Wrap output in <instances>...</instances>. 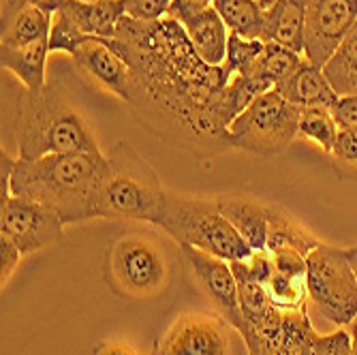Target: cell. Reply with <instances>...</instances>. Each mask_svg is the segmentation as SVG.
Wrapping results in <instances>:
<instances>
[{"mask_svg":"<svg viewBox=\"0 0 357 355\" xmlns=\"http://www.w3.org/2000/svg\"><path fill=\"white\" fill-rule=\"evenodd\" d=\"M105 43L128 64L139 82L172 86L188 92L212 94L229 84L231 75L212 67L195 52L184 26L165 15L156 22H142L124 15L116 37Z\"/></svg>","mask_w":357,"mask_h":355,"instance_id":"obj_1","label":"cell"},{"mask_svg":"<svg viewBox=\"0 0 357 355\" xmlns=\"http://www.w3.org/2000/svg\"><path fill=\"white\" fill-rule=\"evenodd\" d=\"M107 176V154H47L35 160L15 158L11 195L52 208L64 225L99 218V192Z\"/></svg>","mask_w":357,"mask_h":355,"instance_id":"obj_2","label":"cell"},{"mask_svg":"<svg viewBox=\"0 0 357 355\" xmlns=\"http://www.w3.org/2000/svg\"><path fill=\"white\" fill-rule=\"evenodd\" d=\"M13 128L17 137V158L35 160L47 154L99 152L92 124L75 107L58 80L47 82L39 92H20Z\"/></svg>","mask_w":357,"mask_h":355,"instance_id":"obj_3","label":"cell"},{"mask_svg":"<svg viewBox=\"0 0 357 355\" xmlns=\"http://www.w3.org/2000/svg\"><path fill=\"white\" fill-rule=\"evenodd\" d=\"M152 225L169 234L178 246L186 244L199 248L229 264L246 262L252 255V248L222 216L216 199L188 197L182 192L165 190Z\"/></svg>","mask_w":357,"mask_h":355,"instance_id":"obj_4","label":"cell"},{"mask_svg":"<svg viewBox=\"0 0 357 355\" xmlns=\"http://www.w3.org/2000/svg\"><path fill=\"white\" fill-rule=\"evenodd\" d=\"M165 188L148 160L124 139L107 152V176L99 192V218L109 220H154Z\"/></svg>","mask_w":357,"mask_h":355,"instance_id":"obj_5","label":"cell"},{"mask_svg":"<svg viewBox=\"0 0 357 355\" xmlns=\"http://www.w3.org/2000/svg\"><path fill=\"white\" fill-rule=\"evenodd\" d=\"M169 276V252L154 232H126L109 246L107 280L114 294L131 300H146L163 292Z\"/></svg>","mask_w":357,"mask_h":355,"instance_id":"obj_6","label":"cell"},{"mask_svg":"<svg viewBox=\"0 0 357 355\" xmlns=\"http://www.w3.org/2000/svg\"><path fill=\"white\" fill-rule=\"evenodd\" d=\"M302 107L289 103L276 90H268L231 122V150H244L255 156L276 158L300 137Z\"/></svg>","mask_w":357,"mask_h":355,"instance_id":"obj_7","label":"cell"},{"mask_svg":"<svg viewBox=\"0 0 357 355\" xmlns=\"http://www.w3.org/2000/svg\"><path fill=\"white\" fill-rule=\"evenodd\" d=\"M306 268L312 310L336 328H349L357 319V280L347 250L321 242L308 252Z\"/></svg>","mask_w":357,"mask_h":355,"instance_id":"obj_8","label":"cell"},{"mask_svg":"<svg viewBox=\"0 0 357 355\" xmlns=\"http://www.w3.org/2000/svg\"><path fill=\"white\" fill-rule=\"evenodd\" d=\"M62 234V218L39 202L11 195L0 204V236H7L24 257L58 244Z\"/></svg>","mask_w":357,"mask_h":355,"instance_id":"obj_9","label":"cell"},{"mask_svg":"<svg viewBox=\"0 0 357 355\" xmlns=\"http://www.w3.org/2000/svg\"><path fill=\"white\" fill-rule=\"evenodd\" d=\"M180 255L190 270L195 282L199 285L204 296L212 304L216 317H220L229 328L242 332L244 319L240 308V294H238V280L231 270V264L218 259L214 255H208L199 248H192L182 244Z\"/></svg>","mask_w":357,"mask_h":355,"instance_id":"obj_10","label":"cell"},{"mask_svg":"<svg viewBox=\"0 0 357 355\" xmlns=\"http://www.w3.org/2000/svg\"><path fill=\"white\" fill-rule=\"evenodd\" d=\"M357 22V0H306L304 56L323 69Z\"/></svg>","mask_w":357,"mask_h":355,"instance_id":"obj_11","label":"cell"},{"mask_svg":"<svg viewBox=\"0 0 357 355\" xmlns=\"http://www.w3.org/2000/svg\"><path fill=\"white\" fill-rule=\"evenodd\" d=\"M220 317L186 312L178 317L163 340V355H229V332Z\"/></svg>","mask_w":357,"mask_h":355,"instance_id":"obj_12","label":"cell"},{"mask_svg":"<svg viewBox=\"0 0 357 355\" xmlns=\"http://www.w3.org/2000/svg\"><path fill=\"white\" fill-rule=\"evenodd\" d=\"M75 69L90 84L99 86L105 92L116 94L118 99L126 101L128 90L133 84V71L128 64L105 43V39L92 37L86 41L73 56Z\"/></svg>","mask_w":357,"mask_h":355,"instance_id":"obj_13","label":"cell"},{"mask_svg":"<svg viewBox=\"0 0 357 355\" xmlns=\"http://www.w3.org/2000/svg\"><path fill=\"white\" fill-rule=\"evenodd\" d=\"M222 216L234 225L252 250H266L270 204L248 192H225L216 197Z\"/></svg>","mask_w":357,"mask_h":355,"instance_id":"obj_14","label":"cell"},{"mask_svg":"<svg viewBox=\"0 0 357 355\" xmlns=\"http://www.w3.org/2000/svg\"><path fill=\"white\" fill-rule=\"evenodd\" d=\"M278 94H282L289 103H294L296 107H323L334 112L336 103L340 96L328 82V77L323 75V69L314 67L312 62L306 58L302 60L300 67L291 73L284 82H280L274 88Z\"/></svg>","mask_w":357,"mask_h":355,"instance_id":"obj_15","label":"cell"},{"mask_svg":"<svg viewBox=\"0 0 357 355\" xmlns=\"http://www.w3.org/2000/svg\"><path fill=\"white\" fill-rule=\"evenodd\" d=\"M50 11L15 0H0V45H28L50 39Z\"/></svg>","mask_w":357,"mask_h":355,"instance_id":"obj_16","label":"cell"},{"mask_svg":"<svg viewBox=\"0 0 357 355\" xmlns=\"http://www.w3.org/2000/svg\"><path fill=\"white\" fill-rule=\"evenodd\" d=\"M306 0H276L264 11V43H276L298 54L304 52Z\"/></svg>","mask_w":357,"mask_h":355,"instance_id":"obj_17","label":"cell"},{"mask_svg":"<svg viewBox=\"0 0 357 355\" xmlns=\"http://www.w3.org/2000/svg\"><path fill=\"white\" fill-rule=\"evenodd\" d=\"M58 11L67 15L88 37L96 39H114L120 20L126 15L122 0H99V3L67 0Z\"/></svg>","mask_w":357,"mask_h":355,"instance_id":"obj_18","label":"cell"},{"mask_svg":"<svg viewBox=\"0 0 357 355\" xmlns=\"http://www.w3.org/2000/svg\"><path fill=\"white\" fill-rule=\"evenodd\" d=\"M47 54L50 39H39L28 45H0V64L11 71L26 90L39 92L47 86Z\"/></svg>","mask_w":357,"mask_h":355,"instance_id":"obj_19","label":"cell"},{"mask_svg":"<svg viewBox=\"0 0 357 355\" xmlns=\"http://www.w3.org/2000/svg\"><path fill=\"white\" fill-rule=\"evenodd\" d=\"M186 35L199 54V58L212 67H220L227 58V43H229V28L225 26L220 15L216 13L214 7L188 17L182 22Z\"/></svg>","mask_w":357,"mask_h":355,"instance_id":"obj_20","label":"cell"},{"mask_svg":"<svg viewBox=\"0 0 357 355\" xmlns=\"http://www.w3.org/2000/svg\"><path fill=\"white\" fill-rule=\"evenodd\" d=\"M321 242L308 234L302 225L294 218L289 210H284L278 204H270L268 210V244L266 250H298L308 257L310 250H314Z\"/></svg>","mask_w":357,"mask_h":355,"instance_id":"obj_21","label":"cell"},{"mask_svg":"<svg viewBox=\"0 0 357 355\" xmlns=\"http://www.w3.org/2000/svg\"><path fill=\"white\" fill-rule=\"evenodd\" d=\"M338 96H357V22L323 67Z\"/></svg>","mask_w":357,"mask_h":355,"instance_id":"obj_22","label":"cell"},{"mask_svg":"<svg viewBox=\"0 0 357 355\" xmlns=\"http://www.w3.org/2000/svg\"><path fill=\"white\" fill-rule=\"evenodd\" d=\"M212 7L234 35L244 39H261L264 11L257 0H214Z\"/></svg>","mask_w":357,"mask_h":355,"instance_id":"obj_23","label":"cell"},{"mask_svg":"<svg viewBox=\"0 0 357 355\" xmlns=\"http://www.w3.org/2000/svg\"><path fill=\"white\" fill-rule=\"evenodd\" d=\"M302 60L304 58L294 50H287V47L276 45V43H266L261 56L257 58L255 67L246 75H252L257 80L266 82L270 88H276L280 82H284L300 67Z\"/></svg>","mask_w":357,"mask_h":355,"instance_id":"obj_24","label":"cell"},{"mask_svg":"<svg viewBox=\"0 0 357 355\" xmlns=\"http://www.w3.org/2000/svg\"><path fill=\"white\" fill-rule=\"evenodd\" d=\"M317 336L308 308L284 312L276 355H314Z\"/></svg>","mask_w":357,"mask_h":355,"instance_id":"obj_25","label":"cell"},{"mask_svg":"<svg viewBox=\"0 0 357 355\" xmlns=\"http://www.w3.org/2000/svg\"><path fill=\"white\" fill-rule=\"evenodd\" d=\"M266 292L274 308L282 312H296L306 308L308 302V287L306 276H291L274 270L270 280L266 282Z\"/></svg>","mask_w":357,"mask_h":355,"instance_id":"obj_26","label":"cell"},{"mask_svg":"<svg viewBox=\"0 0 357 355\" xmlns=\"http://www.w3.org/2000/svg\"><path fill=\"white\" fill-rule=\"evenodd\" d=\"M340 126L334 118V112L323 107H306L300 114V137L314 144L326 154L334 150Z\"/></svg>","mask_w":357,"mask_h":355,"instance_id":"obj_27","label":"cell"},{"mask_svg":"<svg viewBox=\"0 0 357 355\" xmlns=\"http://www.w3.org/2000/svg\"><path fill=\"white\" fill-rule=\"evenodd\" d=\"M264 41L261 39H244L240 35H229V43H227V58L222 67L229 75H246L252 67L257 58L264 52Z\"/></svg>","mask_w":357,"mask_h":355,"instance_id":"obj_28","label":"cell"},{"mask_svg":"<svg viewBox=\"0 0 357 355\" xmlns=\"http://www.w3.org/2000/svg\"><path fill=\"white\" fill-rule=\"evenodd\" d=\"M86 32H82L62 11L52 13L50 28V54H69L73 56L86 41H90Z\"/></svg>","mask_w":357,"mask_h":355,"instance_id":"obj_29","label":"cell"},{"mask_svg":"<svg viewBox=\"0 0 357 355\" xmlns=\"http://www.w3.org/2000/svg\"><path fill=\"white\" fill-rule=\"evenodd\" d=\"M332 169L340 180L357 182V131L340 128L334 150L330 152Z\"/></svg>","mask_w":357,"mask_h":355,"instance_id":"obj_30","label":"cell"},{"mask_svg":"<svg viewBox=\"0 0 357 355\" xmlns=\"http://www.w3.org/2000/svg\"><path fill=\"white\" fill-rule=\"evenodd\" d=\"M353 336L347 328H338L326 336H317L314 355H351Z\"/></svg>","mask_w":357,"mask_h":355,"instance_id":"obj_31","label":"cell"},{"mask_svg":"<svg viewBox=\"0 0 357 355\" xmlns=\"http://www.w3.org/2000/svg\"><path fill=\"white\" fill-rule=\"evenodd\" d=\"M22 259H24L22 250L7 236H0V282H3V289L11 282Z\"/></svg>","mask_w":357,"mask_h":355,"instance_id":"obj_32","label":"cell"},{"mask_svg":"<svg viewBox=\"0 0 357 355\" xmlns=\"http://www.w3.org/2000/svg\"><path fill=\"white\" fill-rule=\"evenodd\" d=\"M274 259V268L282 274H291V276H306V255L298 252V250H276L270 252Z\"/></svg>","mask_w":357,"mask_h":355,"instance_id":"obj_33","label":"cell"},{"mask_svg":"<svg viewBox=\"0 0 357 355\" xmlns=\"http://www.w3.org/2000/svg\"><path fill=\"white\" fill-rule=\"evenodd\" d=\"M246 268L252 274V278H257L259 282H268L270 276L274 274V259L270 250H252V255L246 259Z\"/></svg>","mask_w":357,"mask_h":355,"instance_id":"obj_34","label":"cell"},{"mask_svg":"<svg viewBox=\"0 0 357 355\" xmlns=\"http://www.w3.org/2000/svg\"><path fill=\"white\" fill-rule=\"evenodd\" d=\"M212 3H214V0H174L167 15L174 17V20H178L182 24L188 17H192V15H197V13L206 11V9H210Z\"/></svg>","mask_w":357,"mask_h":355,"instance_id":"obj_35","label":"cell"},{"mask_svg":"<svg viewBox=\"0 0 357 355\" xmlns=\"http://www.w3.org/2000/svg\"><path fill=\"white\" fill-rule=\"evenodd\" d=\"M334 118L340 128L357 131V96H340L334 107Z\"/></svg>","mask_w":357,"mask_h":355,"instance_id":"obj_36","label":"cell"},{"mask_svg":"<svg viewBox=\"0 0 357 355\" xmlns=\"http://www.w3.org/2000/svg\"><path fill=\"white\" fill-rule=\"evenodd\" d=\"M94 355H139L133 347H128V345H124V342H116V340H112V342H103L99 349H96V353Z\"/></svg>","mask_w":357,"mask_h":355,"instance_id":"obj_37","label":"cell"},{"mask_svg":"<svg viewBox=\"0 0 357 355\" xmlns=\"http://www.w3.org/2000/svg\"><path fill=\"white\" fill-rule=\"evenodd\" d=\"M15 3H24V5H32V7H39L43 11L56 13L67 0H15Z\"/></svg>","mask_w":357,"mask_h":355,"instance_id":"obj_38","label":"cell"},{"mask_svg":"<svg viewBox=\"0 0 357 355\" xmlns=\"http://www.w3.org/2000/svg\"><path fill=\"white\" fill-rule=\"evenodd\" d=\"M347 259H349V264L353 268V274H355V280H357V244L347 248Z\"/></svg>","mask_w":357,"mask_h":355,"instance_id":"obj_39","label":"cell"},{"mask_svg":"<svg viewBox=\"0 0 357 355\" xmlns=\"http://www.w3.org/2000/svg\"><path fill=\"white\" fill-rule=\"evenodd\" d=\"M257 3L261 5V9H268V7H272L276 3V0H257Z\"/></svg>","mask_w":357,"mask_h":355,"instance_id":"obj_40","label":"cell"},{"mask_svg":"<svg viewBox=\"0 0 357 355\" xmlns=\"http://www.w3.org/2000/svg\"><path fill=\"white\" fill-rule=\"evenodd\" d=\"M349 332H351V336H353V338H357V319H355L353 324L349 326Z\"/></svg>","mask_w":357,"mask_h":355,"instance_id":"obj_41","label":"cell"},{"mask_svg":"<svg viewBox=\"0 0 357 355\" xmlns=\"http://www.w3.org/2000/svg\"><path fill=\"white\" fill-rule=\"evenodd\" d=\"M150 355H163V353H160V347H158V342L154 345V349L150 351Z\"/></svg>","mask_w":357,"mask_h":355,"instance_id":"obj_42","label":"cell"},{"mask_svg":"<svg viewBox=\"0 0 357 355\" xmlns=\"http://www.w3.org/2000/svg\"><path fill=\"white\" fill-rule=\"evenodd\" d=\"M351 355H357V338H353V349H351Z\"/></svg>","mask_w":357,"mask_h":355,"instance_id":"obj_43","label":"cell"},{"mask_svg":"<svg viewBox=\"0 0 357 355\" xmlns=\"http://www.w3.org/2000/svg\"><path fill=\"white\" fill-rule=\"evenodd\" d=\"M86 3H99V0H86Z\"/></svg>","mask_w":357,"mask_h":355,"instance_id":"obj_44","label":"cell"}]
</instances>
